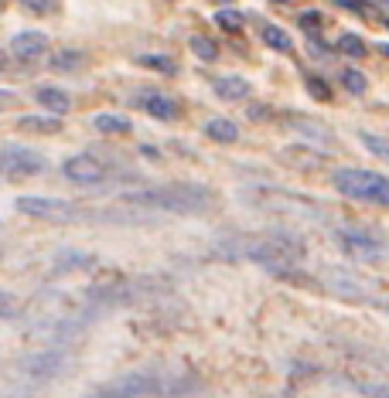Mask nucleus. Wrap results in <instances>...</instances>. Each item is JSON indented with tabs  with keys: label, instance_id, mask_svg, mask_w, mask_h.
Masks as SVG:
<instances>
[{
	"label": "nucleus",
	"instance_id": "nucleus-21",
	"mask_svg": "<svg viewBox=\"0 0 389 398\" xmlns=\"http://www.w3.org/2000/svg\"><path fill=\"white\" fill-rule=\"evenodd\" d=\"M263 41H267L270 48H277V52H291V48H294L291 35H287L284 28H277V24H270V28H263Z\"/></svg>",
	"mask_w": 389,
	"mask_h": 398
},
{
	"label": "nucleus",
	"instance_id": "nucleus-28",
	"mask_svg": "<svg viewBox=\"0 0 389 398\" xmlns=\"http://www.w3.org/2000/svg\"><path fill=\"white\" fill-rule=\"evenodd\" d=\"M215 24H219V28H226V31H233V35L243 31V18H239L236 11H215Z\"/></svg>",
	"mask_w": 389,
	"mask_h": 398
},
{
	"label": "nucleus",
	"instance_id": "nucleus-10",
	"mask_svg": "<svg viewBox=\"0 0 389 398\" xmlns=\"http://www.w3.org/2000/svg\"><path fill=\"white\" fill-rule=\"evenodd\" d=\"M48 48V38L41 31H24L18 38H11V55L21 58V61H31V58H41Z\"/></svg>",
	"mask_w": 389,
	"mask_h": 398
},
{
	"label": "nucleus",
	"instance_id": "nucleus-11",
	"mask_svg": "<svg viewBox=\"0 0 389 398\" xmlns=\"http://www.w3.org/2000/svg\"><path fill=\"white\" fill-rule=\"evenodd\" d=\"M328 286L338 293V296H349V300H369L372 286L362 283V279H352L345 272H328Z\"/></svg>",
	"mask_w": 389,
	"mask_h": 398
},
{
	"label": "nucleus",
	"instance_id": "nucleus-15",
	"mask_svg": "<svg viewBox=\"0 0 389 398\" xmlns=\"http://www.w3.org/2000/svg\"><path fill=\"white\" fill-rule=\"evenodd\" d=\"M287 164H297V167H304V171H318L321 164H325V157L321 153H314V150H308L304 143L301 147H287V150L280 153Z\"/></svg>",
	"mask_w": 389,
	"mask_h": 398
},
{
	"label": "nucleus",
	"instance_id": "nucleus-25",
	"mask_svg": "<svg viewBox=\"0 0 389 398\" xmlns=\"http://www.w3.org/2000/svg\"><path fill=\"white\" fill-rule=\"evenodd\" d=\"M137 61H140V65H147V68H154V72H168V76H175V72H178V65L168 55H140Z\"/></svg>",
	"mask_w": 389,
	"mask_h": 398
},
{
	"label": "nucleus",
	"instance_id": "nucleus-26",
	"mask_svg": "<svg viewBox=\"0 0 389 398\" xmlns=\"http://www.w3.org/2000/svg\"><path fill=\"white\" fill-rule=\"evenodd\" d=\"M338 52H345L349 58H362L366 55V41L355 38V35H342L338 38Z\"/></svg>",
	"mask_w": 389,
	"mask_h": 398
},
{
	"label": "nucleus",
	"instance_id": "nucleus-33",
	"mask_svg": "<svg viewBox=\"0 0 389 398\" xmlns=\"http://www.w3.org/2000/svg\"><path fill=\"white\" fill-rule=\"evenodd\" d=\"M379 52H383V55L389 58V44H379Z\"/></svg>",
	"mask_w": 389,
	"mask_h": 398
},
{
	"label": "nucleus",
	"instance_id": "nucleus-7",
	"mask_svg": "<svg viewBox=\"0 0 389 398\" xmlns=\"http://www.w3.org/2000/svg\"><path fill=\"white\" fill-rule=\"evenodd\" d=\"M45 167H48V160L38 150H28V147H18V143H7L4 147V177L7 181L38 177V174H45Z\"/></svg>",
	"mask_w": 389,
	"mask_h": 398
},
{
	"label": "nucleus",
	"instance_id": "nucleus-6",
	"mask_svg": "<svg viewBox=\"0 0 389 398\" xmlns=\"http://www.w3.org/2000/svg\"><path fill=\"white\" fill-rule=\"evenodd\" d=\"M335 242L338 248L352 255V259H362V263H376V259H386V246L369 235V231H359V228H335Z\"/></svg>",
	"mask_w": 389,
	"mask_h": 398
},
{
	"label": "nucleus",
	"instance_id": "nucleus-5",
	"mask_svg": "<svg viewBox=\"0 0 389 398\" xmlns=\"http://www.w3.org/2000/svg\"><path fill=\"white\" fill-rule=\"evenodd\" d=\"M14 208L35 222H76V218H86L89 211H82L79 205H69L62 198H45V194H21L14 201Z\"/></svg>",
	"mask_w": 389,
	"mask_h": 398
},
{
	"label": "nucleus",
	"instance_id": "nucleus-32",
	"mask_svg": "<svg viewBox=\"0 0 389 398\" xmlns=\"http://www.w3.org/2000/svg\"><path fill=\"white\" fill-rule=\"evenodd\" d=\"M250 116H253V119H267V116H270V109H267V106H253V109H250Z\"/></svg>",
	"mask_w": 389,
	"mask_h": 398
},
{
	"label": "nucleus",
	"instance_id": "nucleus-24",
	"mask_svg": "<svg viewBox=\"0 0 389 398\" xmlns=\"http://www.w3.org/2000/svg\"><path fill=\"white\" fill-rule=\"evenodd\" d=\"M352 388L362 398H389V381H355Z\"/></svg>",
	"mask_w": 389,
	"mask_h": 398
},
{
	"label": "nucleus",
	"instance_id": "nucleus-19",
	"mask_svg": "<svg viewBox=\"0 0 389 398\" xmlns=\"http://www.w3.org/2000/svg\"><path fill=\"white\" fill-rule=\"evenodd\" d=\"M82 61H86V55H82V52H76V48H62V52H55V55H52V61H48V65H52L55 72H76Z\"/></svg>",
	"mask_w": 389,
	"mask_h": 398
},
{
	"label": "nucleus",
	"instance_id": "nucleus-27",
	"mask_svg": "<svg viewBox=\"0 0 389 398\" xmlns=\"http://www.w3.org/2000/svg\"><path fill=\"white\" fill-rule=\"evenodd\" d=\"M362 143H366V150H369V153H376V157L389 160V140L376 136V133H362Z\"/></svg>",
	"mask_w": 389,
	"mask_h": 398
},
{
	"label": "nucleus",
	"instance_id": "nucleus-16",
	"mask_svg": "<svg viewBox=\"0 0 389 398\" xmlns=\"http://www.w3.org/2000/svg\"><path fill=\"white\" fill-rule=\"evenodd\" d=\"M205 136L215 140V143H236V140H239V126H236L233 119H222V116H219V119H209V123H205Z\"/></svg>",
	"mask_w": 389,
	"mask_h": 398
},
{
	"label": "nucleus",
	"instance_id": "nucleus-31",
	"mask_svg": "<svg viewBox=\"0 0 389 398\" xmlns=\"http://www.w3.org/2000/svg\"><path fill=\"white\" fill-rule=\"evenodd\" d=\"M301 24H304V28H321V14H318V11H308V14L301 18Z\"/></svg>",
	"mask_w": 389,
	"mask_h": 398
},
{
	"label": "nucleus",
	"instance_id": "nucleus-12",
	"mask_svg": "<svg viewBox=\"0 0 389 398\" xmlns=\"http://www.w3.org/2000/svg\"><path fill=\"white\" fill-rule=\"evenodd\" d=\"M38 102L48 109V113H55V116H65L69 109H72V95L65 92V89H59V85H41L38 92Z\"/></svg>",
	"mask_w": 389,
	"mask_h": 398
},
{
	"label": "nucleus",
	"instance_id": "nucleus-3",
	"mask_svg": "<svg viewBox=\"0 0 389 398\" xmlns=\"http://www.w3.org/2000/svg\"><path fill=\"white\" fill-rule=\"evenodd\" d=\"M331 184L342 198L359 201V205H376V208H389V177L376 171H362V167H338L331 174Z\"/></svg>",
	"mask_w": 389,
	"mask_h": 398
},
{
	"label": "nucleus",
	"instance_id": "nucleus-14",
	"mask_svg": "<svg viewBox=\"0 0 389 398\" xmlns=\"http://www.w3.org/2000/svg\"><path fill=\"white\" fill-rule=\"evenodd\" d=\"M250 82L239 76H222L215 78V95H222V99H229V102H239V99H250Z\"/></svg>",
	"mask_w": 389,
	"mask_h": 398
},
{
	"label": "nucleus",
	"instance_id": "nucleus-13",
	"mask_svg": "<svg viewBox=\"0 0 389 398\" xmlns=\"http://www.w3.org/2000/svg\"><path fill=\"white\" fill-rule=\"evenodd\" d=\"M144 113H151L154 119H164V123H171V119H178V102L175 99H168V95H161V92H151V95H144Z\"/></svg>",
	"mask_w": 389,
	"mask_h": 398
},
{
	"label": "nucleus",
	"instance_id": "nucleus-1",
	"mask_svg": "<svg viewBox=\"0 0 389 398\" xmlns=\"http://www.w3.org/2000/svg\"><path fill=\"white\" fill-rule=\"evenodd\" d=\"M134 205L154 211H171V215H202L215 205V194L202 184H164V188H147L127 194Z\"/></svg>",
	"mask_w": 389,
	"mask_h": 398
},
{
	"label": "nucleus",
	"instance_id": "nucleus-23",
	"mask_svg": "<svg viewBox=\"0 0 389 398\" xmlns=\"http://www.w3.org/2000/svg\"><path fill=\"white\" fill-rule=\"evenodd\" d=\"M342 85H345L352 95H362L366 89H369V78L362 76L359 68H345V72H342Z\"/></svg>",
	"mask_w": 389,
	"mask_h": 398
},
{
	"label": "nucleus",
	"instance_id": "nucleus-2",
	"mask_svg": "<svg viewBox=\"0 0 389 398\" xmlns=\"http://www.w3.org/2000/svg\"><path fill=\"white\" fill-rule=\"evenodd\" d=\"M168 279H157V276H123L113 283L93 286L86 296L93 303H106V306H134V303H151L161 293H168Z\"/></svg>",
	"mask_w": 389,
	"mask_h": 398
},
{
	"label": "nucleus",
	"instance_id": "nucleus-4",
	"mask_svg": "<svg viewBox=\"0 0 389 398\" xmlns=\"http://www.w3.org/2000/svg\"><path fill=\"white\" fill-rule=\"evenodd\" d=\"M69 368H72V358L62 347H45V351H35V354H24L14 364V371L31 385H48V381L62 378Z\"/></svg>",
	"mask_w": 389,
	"mask_h": 398
},
{
	"label": "nucleus",
	"instance_id": "nucleus-18",
	"mask_svg": "<svg viewBox=\"0 0 389 398\" xmlns=\"http://www.w3.org/2000/svg\"><path fill=\"white\" fill-rule=\"evenodd\" d=\"M93 126H96L99 133H106V136H127V133L134 130L130 119H127V116H117V113H99L96 119H93Z\"/></svg>",
	"mask_w": 389,
	"mask_h": 398
},
{
	"label": "nucleus",
	"instance_id": "nucleus-30",
	"mask_svg": "<svg viewBox=\"0 0 389 398\" xmlns=\"http://www.w3.org/2000/svg\"><path fill=\"white\" fill-rule=\"evenodd\" d=\"M308 89H311V95H318V99H328V85H325L321 78H308Z\"/></svg>",
	"mask_w": 389,
	"mask_h": 398
},
{
	"label": "nucleus",
	"instance_id": "nucleus-34",
	"mask_svg": "<svg viewBox=\"0 0 389 398\" xmlns=\"http://www.w3.org/2000/svg\"><path fill=\"white\" fill-rule=\"evenodd\" d=\"M226 4H229V0H226Z\"/></svg>",
	"mask_w": 389,
	"mask_h": 398
},
{
	"label": "nucleus",
	"instance_id": "nucleus-8",
	"mask_svg": "<svg viewBox=\"0 0 389 398\" xmlns=\"http://www.w3.org/2000/svg\"><path fill=\"white\" fill-rule=\"evenodd\" d=\"M62 174H65V181H72L79 188H96V184L106 181L110 167H106L99 157H93V153H72V157L62 164Z\"/></svg>",
	"mask_w": 389,
	"mask_h": 398
},
{
	"label": "nucleus",
	"instance_id": "nucleus-17",
	"mask_svg": "<svg viewBox=\"0 0 389 398\" xmlns=\"http://www.w3.org/2000/svg\"><path fill=\"white\" fill-rule=\"evenodd\" d=\"M18 130L28 133H59L62 130V116L48 113V116H21L18 119Z\"/></svg>",
	"mask_w": 389,
	"mask_h": 398
},
{
	"label": "nucleus",
	"instance_id": "nucleus-29",
	"mask_svg": "<svg viewBox=\"0 0 389 398\" xmlns=\"http://www.w3.org/2000/svg\"><path fill=\"white\" fill-rule=\"evenodd\" d=\"M21 4H24L28 11H35V14H48L55 0H21Z\"/></svg>",
	"mask_w": 389,
	"mask_h": 398
},
{
	"label": "nucleus",
	"instance_id": "nucleus-9",
	"mask_svg": "<svg viewBox=\"0 0 389 398\" xmlns=\"http://www.w3.org/2000/svg\"><path fill=\"white\" fill-rule=\"evenodd\" d=\"M157 392V381L151 378V375H123V378H113V381H106L103 388H96L93 395H86V398H147V395H154Z\"/></svg>",
	"mask_w": 389,
	"mask_h": 398
},
{
	"label": "nucleus",
	"instance_id": "nucleus-20",
	"mask_svg": "<svg viewBox=\"0 0 389 398\" xmlns=\"http://www.w3.org/2000/svg\"><path fill=\"white\" fill-rule=\"evenodd\" d=\"M96 263L93 255H86V252H72V248H62L59 259H55V269H89V265Z\"/></svg>",
	"mask_w": 389,
	"mask_h": 398
},
{
	"label": "nucleus",
	"instance_id": "nucleus-22",
	"mask_svg": "<svg viewBox=\"0 0 389 398\" xmlns=\"http://www.w3.org/2000/svg\"><path fill=\"white\" fill-rule=\"evenodd\" d=\"M188 44H192V52L202 58V61H215V58H219V44H215V41H209L205 35H192V38H188Z\"/></svg>",
	"mask_w": 389,
	"mask_h": 398
}]
</instances>
